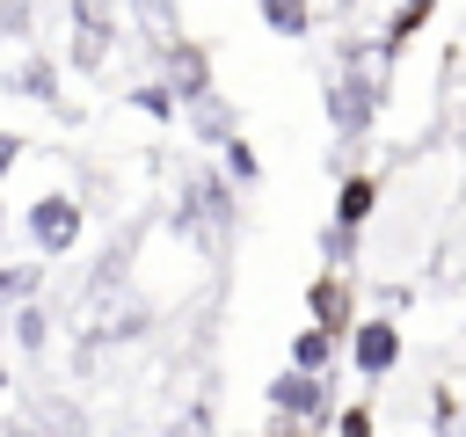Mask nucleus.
Here are the masks:
<instances>
[{
	"mask_svg": "<svg viewBox=\"0 0 466 437\" xmlns=\"http://www.w3.org/2000/svg\"><path fill=\"white\" fill-rule=\"evenodd\" d=\"M240 226V189L211 168V160H197V168H182V197H175V233L182 240H197V248H218L226 233Z\"/></svg>",
	"mask_w": 466,
	"mask_h": 437,
	"instance_id": "nucleus-1",
	"label": "nucleus"
},
{
	"mask_svg": "<svg viewBox=\"0 0 466 437\" xmlns=\"http://www.w3.org/2000/svg\"><path fill=\"white\" fill-rule=\"evenodd\" d=\"M379 109H386V73H379V66H342V73L320 87V117H328L335 138H364V131L379 124Z\"/></svg>",
	"mask_w": 466,
	"mask_h": 437,
	"instance_id": "nucleus-2",
	"label": "nucleus"
},
{
	"mask_svg": "<svg viewBox=\"0 0 466 437\" xmlns=\"http://www.w3.org/2000/svg\"><path fill=\"white\" fill-rule=\"evenodd\" d=\"M80 233H87V204H80L73 189H44V197H29V211H22V240H29V255L58 262V255L80 248Z\"/></svg>",
	"mask_w": 466,
	"mask_h": 437,
	"instance_id": "nucleus-3",
	"label": "nucleus"
},
{
	"mask_svg": "<svg viewBox=\"0 0 466 437\" xmlns=\"http://www.w3.org/2000/svg\"><path fill=\"white\" fill-rule=\"evenodd\" d=\"M116 29H124L116 7H102V0H73V7H66V58H58V66H73V73H102L109 51L124 44Z\"/></svg>",
	"mask_w": 466,
	"mask_h": 437,
	"instance_id": "nucleus-4",
	"label": "nucleus"
},
{
	"mask_svg": "<svg viewBox=\"0 0 466 437\" xmlns=\"http://www.w3.org/2000/svg\"><path fill=\"white\" fill-rule=\"evenodd\" d=\"M262 408L269 415H284V422H306L313 437H328L335 430V379H306V371H277L269 386H262Z\"/></svg>",
	"mask_w": 466,
	"mask_h": 437,
	"instance_id": "nucleus-5",
	"label": "nucleus"
},
{
	"mask_svg": "<svg viewBox=\"0 0 466 437\" xmlns=\"http://www.w3.org/2000/svg\"><path fill=\"white\" fill-rule=\"evenodd\" d=\"M153 80L175 95V109H197V102H211V95H218V87H211V51H204V36H175V44L160 51Z\"/></svg>",
	"mask_w": 466,
	"mask_h": 437,
	"instance_id": "nucleus-6",
	"label": "nucleus"
},
{
	"mask_svg": "<svg viewBox=\"0 0 466 437\" xmlns=\"http://www.w3.org/2000/svg\"><path fill=\"white\" fill-rule=\"evenodd\" d=\"M306 328H320V335L350 342V328H357V284H350V277H335V269H320V277L306 284Z\"/></svg>",
	"mask_w": 466,
	"mask_h": 437,
	"instance_id": "nucleus-7",
	"label": "nucleus"
},
{
	"mask_svg": "<svg viewBox=\"0 0 466 437\" xmlns=\"http://www.w3.org/2000/svg\"><path fill=\"white\" fill-rule=\"evenodd\" d=\"M400 350H408V342H400V320H379V313H371V320L350 328V371H357L364 386H379V379L400 364Z\"/></svg>",
	"mask_w": 466,
	"mask_h": 437,
	"instance_id": "nucleus-8",
	"label": "nucleus"
},
{
	"mask_svg": "<svg viewBox=\"0 0 466 437\" xmlns=\"http://www.w3.org/2000/svg\"><path fill=\"white\" fill-rule=\"evenodd\" d=\"M58 80H66V66L51 58V51H22L15 58V73H7V95H22V102H36V109H58Z\"/></svg>",
	"mask_w": 466,
	"mask_h": 437,
	"instance_id": "nucleus-9",
	"label": "nucleus"
},
{
	"mask_svg": "<svg viewBox=\"0 0 466 437\" xmlns=\"http://www.w3.org/2000/svg\"><path fill=\"white\" fill-rule=\"evenodd\" d=\"M342 233H364L371 218H379V175L371 168H350L342 182H335V211H328Z\"/></svg>",
	"mask_w": 466,
	"mask_h": 437,
	"instance_id": "nucleus-10",
	"label": "nucleus"
},
{
	"mask_svg": "<svg viewBox=\"0 0 466 437\" xmlns=\"http://www.w3.org/2000/svg\"><path fill=\"white\" fill-rule=\"evenodd\" d=\"M182 124H189V138H197L204 153H218V146H233V138H240V109H233L226 95H211V102L182 109Z\"/></svg>",
	"mask_w": 466,
	"mask_h": 437,
	"instance_id": "nucleus-11",
	"label": "nucleus"
},
{
	"mask_svg": "<svg viewBox=\"0 0 466 437\" xmlns=\"http://www.w3.org/2000/svg\"><path fill=\"white\" fill-rule=\"evenodd\" d=\"M0 328H7V342H15L22 357H44V350H51V328H58V313H51L44 299H29V306L0 313Z\"/></svg>",
	"mask_w": 466,
	"mask_h": 437,
	"instance_id": "nucleus-12",
	"label": "nucleus"
},
{
	"mask_svg": "<svg viewBox=\"0 0 466 437\" xmlns=\"http://www.w3.org/2000/svg\"><path fill=\"white\" fill-rule=\"evenodd\" d=\"M255 29H262V36L299 44V36H313V29H320V7H306V0H262V7H255Z\"/></svg>",
	"mask_w": 466,
	"mask_h": 437,
	"instance_id": "nucleus-13",
	"label": "nucleus"
},
{
	"mask_svg": "<svg viewBox=\"0 0 466 437\" xmlns=\"http://www.w3.org/2000/svg\"><path fill=\"white\" fill-rule=\"evenodd\" d=\"M335 357H342V342H335V335H320V328H299V335H291V357H284V371L335 379Z\"/></svg>",
	"mask_w": 466,
	"mask_h": 437,
	"instance_id": "nucleus-14",
	"label": "nucleus"
},
{
	"mask_svg": "<svg viewBox=\"0 0 466 437\" xmlns=\"http://www.w3.org/2000/svg\"><path fill=\"white\" fill-rule=\"evenodd\" d=\"M44 277H51V269H36V262H0V313L44 299Z\"/></svg>",
	"mask_w": 466,
	"mask_h": 437,
	"instance_id": "nucleus-15",
	"label": "nucleus"
},
{
	"mask_svg": "<svg viewBox=\"0 0 466 437\" xmlns=\"http://www.w3.org/2000/svg\"><path fill=\"white\" fill-rule=\"evenodd\" d=\"M233 189H255L262 182V153H255V138H233V146H218V160H211Z\"/></svg>",
	"mask_w": 466,
	"mask_h": 437,
	"instance_id": "nucleus-16",
	"label": "nucleus"
},
{
	"mask_svg": "<svg viewBox=\"0 0 466 437\" xmlns=\"http://www.w3.org/2000/svg\"><path fill=\"white\" fill-rule=\"evenodd\" d=\"M313 248H320V269H335V277H350V262H357V233H342L335 218L313 233Z\"/></svg>",
	"mask_w": 466,
	"mask_h": 437,
	"instance_id": "nucleus-17",
	"label": "nucleus"
},
{
	"mask_svg": "<svg viewBox=\"0 0 466 437\" xmlns=\"http://www.w3.org/2000/svg\"><path fill=\"white\" fill-rule=\"evenodd\" d=\"M124 102H131L138 117H153V124H175V117H182V109H175V95H167V87H160L153 73H146V80H138V87H131Z\"/></svg>",
	"mask_w": 466,
	"mask_h": 437,
	"instance_id": "nucleus-18",
	"label": "nucleus"
},
{
	"mask_svg": "<svg viewBox=\"0 0 466 437\" xmlns=\"http://www.w3.org/2000/svg\"><path fill=\"white\" fill-rule=\"evenodd\" d=\"M36 36V7L29 0H0V44H29Z\"/></svg>",
	"mask_w": 466,
	"mask_h": 437,
	"instance_id": "nucleus-19",
	"label": "nucleus"
},
{
	"mask_svg": "<svg viewBox=\"0 0 466 437\" xmlns=\"http://www.w3.org/2000/svg\"><path fill=\"white\" fill-rule=\"evenodd\" d=\"M328 437H379V415H371V401H350V408H335V430Z\"/></svg>",
	"mask_w": 466,
	"mask_h": 437,
	"instance_id": "nucleus-20",
	"label": "nucleus"
},
{
	"mask_svg": "<svg viewBox=\"0 0 466 437\" xmlns=\"http://www.w3.org/2000/svg\"><path fill=\"white\" fill-rule=\"evenodd\" d=\"M430 430H437V437H451V430H459V408H451V386H437V393H430Z\"/></svg>",
	"mask_w": 466,
	"mask_h": 437,
	"instance_id": "nucleus-21",
	"label": "nucleus"
},
{
	"mask_svg": "<svg viewBox=\"0 0 466 437\" xmlns=\"http://www.w3.org/2000/svg\"><path fill=\"white\" fill-rule=\"evenodd\" d=\"M22 153H29V138H22V131H0V182L15 175V160H22Z\"/></svg>",
	"mask_w": 466,
	"mask_h": 437,
	"instance_id": "nucleus-22",
	"label": "nucleus"
},
{
	"mask_svg": "<svg viewBox=\"0 0 466 437\" xmlns=\"http://www.w3.org/2000/svg\"><path fill=\"white\" fill-rule=\"evenodd\" d=\"M167 437H211V408H189V415H182Z\"/></svg>",
	"mask_w": 466,
	"mask_h": 437,
	"instance_id": "nucleus-23",
	"label": "nucleus"
},
{
	"mask_svg": "<svg viewBox=\"0 0 466 437\" xmlns=\"http://www.w3.org/2000/svg\"><path fill=\"white\" fill-rule=\"evenodd\" d=\"M269 437H313L306 422H284V415H269Z\"/></svg>",
	"mask_w": 466,
	"mask_h": 437,
	"instance_id": "nucleus-24",
	"label": "nucleus"
},
{
	"mask_svg": "<svg viewBox=\"0 0 466 437\" xmlns=\"http://www.w3.org/2000/svg\"><path fill=\"white\" fill-rule=\"evenodd\" d=\"M7 386H15V379H7V357H0V393H7Z\"/></svg>",
	"mask_w": 466,
	"mask_h": 437,
	"instance_id": "nucleus-25",
	"label": "nucleus"
},
{
	"mask_svg": "<svg viewBox=\"0 0 466 437\" xmlns=\"http://www.w3.org/2000/svg\"><path fill=\"white\" fill-rule=\"evenodd\" d=\"M0 240H7V204H0Z\"/></svg>",
	"mask_w": 466,
	"mask_h": 437,
	"instance_id": "nucleus-26",
	"label": "nucleus"
}]
</instances>
